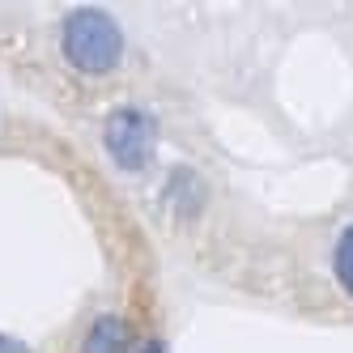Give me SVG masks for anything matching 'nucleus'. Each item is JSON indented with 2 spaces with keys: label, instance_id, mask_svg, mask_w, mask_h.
I'll use <instances>...</instances> for the list:
<instances>
[{
  "label": "nucleus",
  "instance_id": "nucleus-1",
  "mask_svg": "<svg viewBox=\"0 0 353 353\" xmlns=\"http://www.w3.org/2000/svg\"><path fill=\"white\" fill-rule=\"evenodd\" d=\"M123 52V34L103 9H77L64 21V56L81 72H111Z\"/></svg>",
  "mask_w": 353,
  "mask_h": 353
},
{
  "label": "nucleus",
  "instance_id": "nucleus-5",
  "mask_svg": "<svg viewBox=\"0 0 353 353\" xmlns=\"http://www.w3.org/2000/svg\"><path fill=\"white\" fill-rule=\"evenodd\" d=\"M0 353H30V349L21 345L17 336H5V332H0Z\"/></svg>",
  "mask_w": 353,
  "mask_h": 353
},
{
  "label": "nucleus",
  "instance_id": "nucleus-4",
  "mask_svg": "<svg viewBox=\"0 0 353 353\" xmlns=\"http://www.w3.org/2000/svg\"><path fill=\"white\" fill-rule=\"evenodd\" d=\"M336 276H341V285L353 294V225L341 234V243H336Z\"/></svg>",
  "mask_w": 353,
  "mask_h": 353
},
{
  "label": "nucleus",
  "instance_id": "nucleus-3",
  "mask_svg": "<svg viewBox=\"0 0 353 353\" xmlns=\"http://www.w3.org/2000/svg\"><path fill=\"white\" fill-rule=\"evenodd\" d=\"M81 353H128V323L119 315H98L85 332Z\"/></svg>",
  "mask_w": 353,
  "mask_h": 353
},
{
  "label": "nucleus",
  "instance_id": "nucleus-2",
  "mask_svg": "<svg viewBox=\"0 0 353 353\" xmlns=\"http://www.w3.org/2000/svg\"><path fill=\"white\" fill-rule=\"evenodd\" d=\"M154 149H158V128L154 119L137 107H119L107 119V154L123 166V170H145L154 162Z\"/></svg>",
  "mask_w": 353,
  "mask_h": 353
}]
</instances>
